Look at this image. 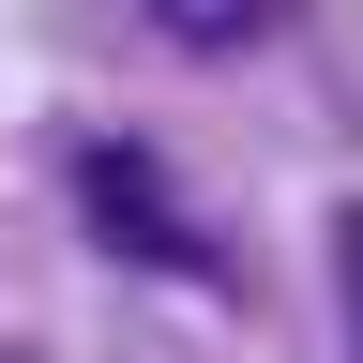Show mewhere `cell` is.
Instances as JSON below:
<instances>
[{"mask_svg":"<svg viewBox=\"0 0 363 363\" xmlns=\"http://www.w3.org/2000/svg\"><path fill=\"white\" fill-rule=\"evenodd\" d=\"M91 227H106L121 257H182V212H167V182H152V152H91Z\"/></svg>","mask_w":363,"mask_h":363,"instance_id":"6da1fadb","label":"cell"},{"mask_svg":"<svg viewBox=\"0 0 363 363\" xmlns=\"http://www.w3.org/2000/svg\"><path fill=\"white\" fill-rule=\"evenodd\" d=\"M152 16H167L182 45H257L272 16H288V0H152Z\"/></svg>","mask_w":363,"mask_h":363,"instance_id":"7a4b0ae2","label":"cell"},{"mask_svg":"<svg viewBox=\"0 0 363 363\" xmlns=\"http://www.w3.org/2000/svg\"><path fill=\"white\" fill-rule=\"evenodd\" d=\"M333 303H348V348H363V212H333Z\"/></svg>","mask_w":363,"mask_h":363,"instance_id":"3957f363","label":"cell"}]
</instances>
